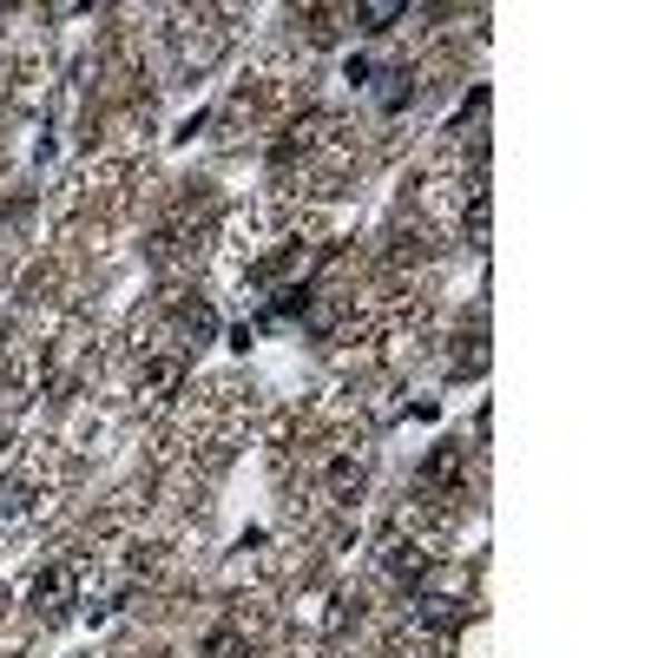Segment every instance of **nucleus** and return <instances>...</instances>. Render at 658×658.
Wrapping results in <instances>:
<instances>
[{"label":"nucleus","mask_w":658,"mask_h":658,"mask_svg":"<svg viewBox=\"0 0 658 658\" xmlns=\"http://www.w3.org/2000/svg\"><path fill=\"white\" fill-rule=\"evenodd\" d=\"M454 474H461V448L448 441V448H441L435 461H429V481H454Z\"/></svg>","instance_id":"nucleus-8"},{"label":"nucleus","mask_w":658,"mask_h":658,"mask_svg":"<svg viewBox=\"0 0 658 658\" xmlns=\"http://www.w3.org/2000/svg\"><path fill=\"white\" fill-rule=\"evenodd\" d=\"M178 330H185L191 343H212V336H218V310H212V303H178Z\"/></svg>","instance_id":"nucleus-3"},{"label":"nucleus","mask_w":658,"mask_h":658,"mask_svg":"<svg viewBox=\"0 0 658 658\" xmlns=\"http://www.w3.org/2000/svg\"><path fill=\"white\" fill-rule=\"evenodd\" d=\"M27 606H33V619L60 626V619L79 606V573H73V567H47V573H33V586H27Z\"/></svg>","instance_id":"nucleus-1"},{"label":"nucleus","mask_w":658,"mask_h":658,"mask_svg":"<svg viewBox=\"0 0 658 658\" xmlns=\"http://www.w3.org/2000/svg\"><path fill=\"white\" fill-rule=\"evenodd\" d=\"M422 626L454 632V626H461V606H454V599H441V592H429V599H422Z\"/></svg>","instance_id":"nucleus-6"},{"label":"nucleus","mask_w":658,"mask_h":658,"mask_svg":"<svg viewBox=\"0 0 658 658\" xmlns=\"http://www.w3.org/2000/svg\"><path fill=\"white\" fill-rule=\"evenodd\" d=\"M0 513H7V520L27 513V488H0Z\"/></svg>","instance_id":"nucleus-10"},{"label":"nucleus","mask_w":658,"mask_h":658,"mask_svg":"<svg viewBox=\"0 0 658 658\" xmlns=\"http://www.w3.org/2000/svg\"><path fill=\"white\" fill-rule=\"evenodd\" d=\"M343 73H350V86H369V79H375V67H369V60H350Z\"/></svg>","instance_id":"nucleus-11"},{"label":"nucleus","mask_w":658,"mask_h":658,"mask_svg":"<svg viewBox=\"0 0 658 658\" xmlns=\"http://www.w3.org/2000/svg\"><path fill=\"white\" fill-rule=\"evenodd\" d=\"M402 13H409L402 0H363V7H356V27H363V33H389Z\"/></svg>","instance_id":"nucleus-4"},{"label":"nucleus","mask_w":658,"mask_h":658,"mask_svg":"<svg viewBox=\"0 0 658 658\" xmlns=\"http://www.w3.org/2000/svg\"><path fill=\"white\" fill-rule=\"evenodd\" d=\"M382 79H389V86H382V112H402V106L415 99V86H409L415 73H409V67H389Z\"/></svg>","instance_id":"nucleus-5"},{"label":"nucleus","mask_w":658,"mask_h":658,"mask_svg":"<svg viewBox=\"0 0 658 658\" xmlns=\"http://www.w3.org/2000/svg\"><path fill=\"white\" fill-rule=\"evenodd\" d=\"M205 658H244V632H230V626H218V632L205 639Z\"/></svg>","instance_id":"nucleus-7"},{"label":"nucleus","mask_w":658,"mask_h":658,"mask_svg":"<svg viewBox=\"0 0 658 658\" xmlns=\"http://www.w3.org/2000/svg\"><path fill=\"white\" fill-rule=\"evenodd\" d=\"M171 382H178V363H171V356H151L146 363V389H171Z\"/></svg>","instance_id":"nucleus-9"},{"label":"nucleus","mask_w":658,"mask_h":658,"mask_svg":"<svg viewBox=\"0 0 658 658\" xmlns=\"http://www.w3.org/2000/svg\"><path fill=\"white\" fill-rule=\"evenodd\" d=\"M323 481H330V494H336V501H356V494H363V488H369V468H363V461H356V454H336Z\"/></svg>","instance_id":"nucleus-2"}]
</instances>
